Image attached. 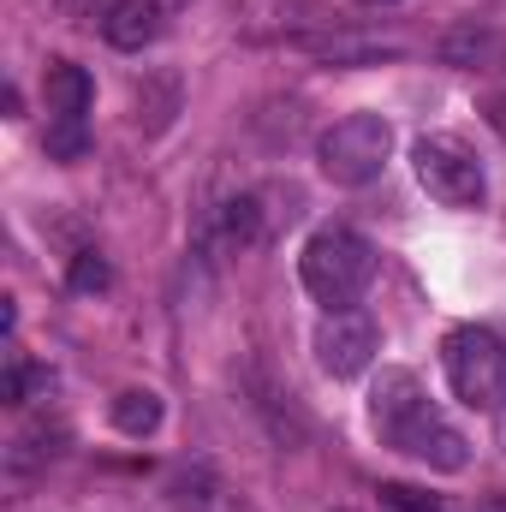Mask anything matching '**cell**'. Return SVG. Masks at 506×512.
<instances>
[{"mask_svg": "<svg viewBox=\"0 0 506 512\" xmlns=\"http://www.w3.org/2000/svg\"><path fill=\"white\" fill-rule=\"evenodd\" d=\"M370 423H376V435L393 453H405V459H417L429 471H465L471 465L465 435L441 417V405L423 393V382L411 370H381L376 376V387H370Z\"/></svg>", "mask_w": 506, "mask_h": 512, "instance_id": "1", "label": "cell"}, {"mask_svg": "<svg viewBox=\"0 0 506 512\" xmlns=\"http://www.w3.org/2000/svg\"><path fill=\"white\" fill-rule=\"evenodd\" d=\"M298 280H304V292H310L316 304H328V310H358V298H364L370 280H376V251H370V239L352 233V227H316L310 245H304V256H298Z\"/></svg>", "mask_w": 506, "mask_h": 512, "instance_id": "2", "label": "cell"}, {"mask_svg": "<svg viewBox=\"0 0 506 512\" xmlns=\"http://www.w3.org/2000/svg\"><path fill=\"white\" fill-rule=\"evenodd\" d=\"M441 370H447V387L471 405V411H501L506 405V340L495 328H453L441 340Z\"/></svg>", "mask_w": 506, "mask_h": 512, "instance_id": "3", "label": "cell"}, {"mask_svg": "<svg viewBox=\"0 0 506 512\" xmlns=\"http://www.w3.org/2000/svg\"><path fill=\"white\" fill-rule=\"evenodd\" d=\"M387 155H393V126L381 114H346V120H334V126L322 131V143H316L322 173L334 185H352V191L381 179Z\"/></svg>", "mask_w": 506, "mask_h": 512, "instance_id": "4", "label": "cell"}, {"mask_svg": "<svg viewBox=\"0 0 506 512\" xmlns=\"http://www.w3.org/2000/svg\"><path fill=\"white\" fill-rule=\"evenodd\" d=\"M411 173H417V185H423L435 203H447V209H477V203L489 197L483 161H477L459 137H441V131L411 143Z\"/></svg>", "mask_w": 506, "mask_h": 512, "instance_id": "5", "label": "cell"}, {"mask_svg": "<svg viewBox=\"0 0 506 512\" xmlns=\"http://www.w3.org/2000/svg\"><path fill=\"white\" fill-rule=\"evenodd\" d=\"M90 108H96L90 72L72 60H54L48 66V155L54 161H78L90 149Z\"/></svg>", "mask_w": 506, "mask_h": 512, "instance_id": "6", "label": "cell"}, {"mask_svg": "<svg viewBox=\"0 0 506 512\" xmlns=\"http://www.w3.org/2000/svg\"><path fill=\"white\" fill-rule=\"evenodd\" d=\"M376 352H381V334L364 310H328V316H322V328H316V364H322L334 382L364 376V370L376 364Z\"/></svg>", "mask_w": 506, "mask_h": 512, "instance_id": "7", "label": "cell"}, {"mask_svg": "<svg viewBox=\"0 0 506 512\" xmlns=\"http://www.w3.org/2000/svg\"><path fill=\"white\" fill-rule=\"evenodd\" d=\"M161 24H167V6H161V0H114L108 18H102V36H108V48H120V54H143V48L161 36Z\"/></svg>", "mask_w": 506, "mask_h": 512, "instance_id": "8", "label": "cell"}, {"mask_svg": "<svg viewBox=\"0 0 506 512\" xmlns=\"http://www.w3.org/2000/svg\"><path fill=\"white\" fill-rule=\"evenodd\" d=\"M209 233H215L221 251H251L256 239H262V209H256V197H227V203L215 209Z\"/></svg>", "mask_w": 506, "mask_h": 512, "instance_id": "9", "label": "cell"}, {"mask_svg": "<svg viewBox=\"0 0 506 512\" xmlns=\"http://www.w3.org/2000/svg\"><path fill=\"white\" fill-rule=\"evenodd\" d=\"M108 417H114V429L131 435V441H143V435H155L161 429V393L155 387H126V393H114V405H108Z\"/></svg>", "mask_w": 506, "mask_h": 512, "instance_id": "10", "label": "cell"}, {"mask_svg": "<svg viewBox=\"0 0 506 512\" xmlns=\"http://www.w3.org/2000/svg\"><path fill=\"white\" fill-rule=\"evenodd\" d=\"M60 447H66V429L36 423V429H24V435L6 447V471H12V477H30V471H36V465H48Z\"/></svg>", "mask_w": 506, "mask_h": 512, "instance_id": "11", "label": "cell"}, {"mask_svg": "<svg viewBox=\"0 0 506 512\" xmlns=\"http://www.w3.org/2000/svg\"><path fill=\"white\" fill-rule=\"evenodd\" d=\"M54 387V376L42 370V364H30L24 352H12V364H6V382H0V399L6 405H30L36 393H48Z\"/></svg>", "mask_w": 506, "mask_h": 512, "instance_id": "12", "label": "cell"}, {"mask_svg": "<svg viewBox=\"0 0 506 512\" xmlns=\"http://www.w3.org/2000/svg\"><path fill=\"white\" fill-rule=\"evenodd\" d=\"M66 286H72V292H108V286H114L108 256L102 251H78L72 256V268H66Z\"/></svg>", "mask_w": 506, "mask_h": 512, "instance_id": "13", "label": "cell"}, {"mask_svg": "<svg viewBox=\"0 0 506 512\" xmlns=\"http://www.w3.org/2000/svg\"><path fill=\"white\" fill-rule=\"evenodd\" d=\"M185 512H256L245 495H233V489H221V483H197V489H185Z\"/></svg>", "mask_w": 506, "mask_h": 512, "instance_id": "14", "label": "cell"}, {"mask_svg": "<svg viewBox=\"0 0 506 512\" xmlns=\"http://www.w3.org/2000/svg\"><path fill=\"white\" fill-rule=\"evenodd\" d=\"M381 501L393 512H441L435 495H423V489H411V483H381Z\"/></svg>", "mask_w": 506, "mask_h": 512, "instance_id": "15", "label": "cell"}, {"mask_svg": "<svg viewBox=\"0 0 506 512\" xmlns=\"http://www.w3.org/2000/svg\"><path fill=\"white\" fill-rule=\"evenodd\" d=\"M495 435H501V453H506V405H501V417H495Z\"/></svg>", "mask_w": 506, "mask_h": 512, "instance_id": "16", "label": "cell"}, {"mask_svg": "<svg viewBox=\"0 0 506 512\" xmlns=\"http://www.w3.org/2000/svg\"><path fill=\"white\" fill-rule=\"evenodd\" d=\"M483 512H506V495H495V501H489V507H483Z\"/></svg>", "mask_w": 506, "mask_h": 512, "instance_id": "17", "label": "cell"}, {"mask_svg": "<svg viewBox=\"0 0 506 512\" xmlns=\"http://www.w3.org/2000/svg\"><path fill=\"white\" fill-rule=\"evenodd\" d=\"M364 6H393V0H364Z\"/></svg>", "mask_w": 506, "mask_h": 512, "instance_id": "18", "label": "cell"}, {"mask_svg": "<svg viewBox=\"0 0 506 512\" xmlns=\"http://www.w3.org/2000/svg\"><path fill=\"white\" fill-rule=\"evenodd\" d=\"M501 114H506V96H501Z\"/></svg>", "mask_w": 506, "mask_h": 512, "instance_id": "19", "label": "cell"}]
</instances>
